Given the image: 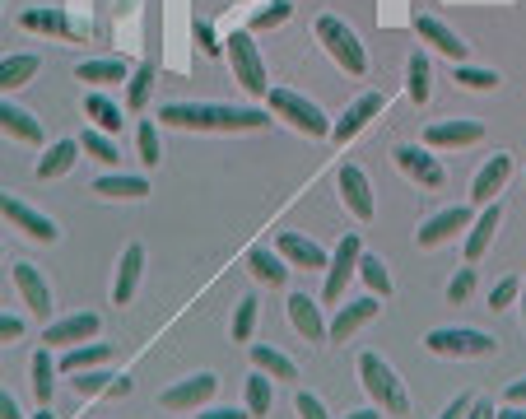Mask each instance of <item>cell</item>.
<instances>
[{"instance_id": "6da1fadb", "label": "cell", "mask_w": 526, "mask_h": 419, "mask_svg": "<svg viewBox=\"0 0 526 419\" xmlns=\"http://www.w3.org/2000/svg\"><path fill=\"white\" fill-rule=\"evenodd\" d=\"M159 122L177 131H229L233 136V131H261L270 117L257 108H224V103H163Z\"/></svg>"}, {"instance_id": "7a4b0ae2", "label": "cell", "mask_w": 526, "mask_h": 419, "mask_svg": "<svg viewBox=\"0 0 526 419\" xmlns=\"http://www.w3.org/2000/svg\"><path fill=\"white\" fill-rule=\"evenodd\" d=\"M359 382H364V392L373 396V406H378L382 415H410V396H405L396 368L387 364L382 354H373V350L359 354Z\"/></svg>"}, {"instance_id": "3957f363", "label": "cell", "mask_w": 526, "mask_h": 419, "mask_svg": "<svg viewBox=\"0 0 526 419\" xmlns=\"http://www.w3.org/2000/svg\"><path fill=\"white\" fill-rule=\"evenodd\" d=\"M266 103H270V117H280L284 126H294L298 136H312V140L331 136V122H326V112L317 108L312 98L294 94V89H270Z\"/></svg>"}, {"instance_id": "277c9868", "label": "cell", "mask_w": 526, "mask_h": 419, "mask_svg": "<svg viewBox=\"0 0 526 419\" xmlns=\"http://www.w3.org/2000/svg\"><path fill=\"white\" fill-rule=\"evenodd\" d=\"M317 42H322L326 56H331V61H336L345 75H368L364 42L354 38V28L345 24V19H336V14H322V19H317Z\"/></svg>"}, {"instance_id": "5b68a950", "label": "cell", "mask_w": 526, "mask_h": 419, "mask_svg": "<svg viewBox=\"0 0 526 419\" xmlns=\"http://www.w3.org/2000/svg\"><path fill=\"white\" fill-rule=\"evenodd\" d=\"M433 354H443V359H485V354L499 350V340L485 336V331H475V326H438L424 336Z\"/></svg>"}, {"instance_id": "8992f818", "label": "cell", "mask_w": 526, "mask_h": 419, "mask_svg": "<svg viewBox=\"0 0 526 419\" xmlns=\"http://www.w3.org/2000/svg\"><path fill=\"white\" fill-rule=\"evenodd\" d=\"M229 66H233V80L243 84L252 98H266L270 94V80H266V61H261V52H257V42H252V33H229Z\"/></svg>"}, {"instance_id": "52a82bcc", "label": "cell", "mask_w": 526, "mask_h": 419, "mask_svg": "<svg viewBox=\"0 0 526 419\" xmlns=\"http://www.w3.org/2000/svg\"><path fill=\"white\" fill-rule=\"evenodd\" d=\"M98 331H103V317H98V312H70V317H61V322H52L42 331V345H47V350H75V345L98 340Z\"/></svg>"}, {"instance_id": "ba28073f", "label": "cell", "mask_w": 526, "mask_h": 419, "mask_svg": "<svg viewBox=\"0 0 526 419\" xmlns=\"http://www.w3.org/2000/svg\"><path fill=\"white\" fill-rule=\"evenodd\" d=\"M359 257H364V243H359L354 233H345V238H340V247H336V257L326 261V284H322L326 303H340V294H345L350 275L359 271Z\"/></svg>"}, {"instance_id": "9c48e42d", "label": "cell", "mask_w": 526, "mask_h": 419, "mask_svg": "<svg viewBox=\"0 0 526 419\" xmlns=\"http://www.w3.org/2000/svg\"><path fill=\"white\" fill-rule=\"evenodd\" d=\"M215 392H219L215 373H191V378L173 382V387L159 396V406L163 410H201V406H210V401H215Z\"/></svg>"}, {"instance_id": "30bf717a", "label": "cell", "mask_w": 526, "mask_h": 419, "mask_svg": "<svg viewBox=\"0 0 526 419\" xmlns=\"http://www.w3.org/2000/svg\"><path fill=\"white\" fill-rule=\"evenodd\" d=\"M0 215L10 219V224L24 233V238H33V243H56V238H61V229H56L52 219L42 215V210H33V205L14 201L10 191H0Z\"/></svg>"}, {"instance_id": "8fae6325", "label": "cell", "mask_w": 526, "mask_h": 419, "mask_svg": "<svg viewBox=\"0 0 526 419\" xmlns=\"http://www.w3.org/2000/svg\"><path fill=\"white\" fill-rule=\"evenodd\" d=\"M340 201L350 205V215L359 219V224H368V219L378 215V201H373V187H368V173L359 168V163H345V168H340Z\"/></svg>"}, {"instance_id": "7c38bea8", "label": "cell", "mask_w": 526, "mask_h": 419, "mask_svg": "<svg viewBox=\"0 0 526 419\" xmlns=\"http://www.w3.org/2000/svg\"><path fill=\"white\" fill-rule=\"evenodd\" d=\"M14 289H19L24 308L33 312L38 322H47V317H52V289H47V280L38 275V266H33V261H19V266H14Z\"/></svg>"}, {"instance_id": "4fadbf2b", "label": "cell", "mask_w": 526, "mask_h": 419, "mask_svg": "<svg viewBox=\"0 0 526 419\" xmlns=\"http://www.w3.org/2000/svg\"><path fill=\"white\" fill-rule=\"evenodd\" d=\"M396 168H401L405 177H415L419 187H429V191H438L447 182L443 163L433 159L429 149H419V145H401V149H396Z\"/></svg>"}, {"instance_id": "5bb4252c", "label": "cell", "mask_w": 526, "mask_h": 419, "mask_svg": "<svg viewBox=\"0 0 526 419\" xmlns=\"http://www.w3.org/2000/svg\"><path fill=\"white\" fill-rule=\"evenodd\" d=\"M485 140V126L471 122V117H452V122H433L424 131V145L433 149H461V145H480Z\"/></svg>"}, {"instance_id": "9a60e30c", "label": "cell", "mask_w": 526, "mask_h": 419, "mask_svg": "<svg viewBox=\"0 0 526 419\" xmlns=\"http://www.w3.org/2000/svg\"><path fill=\"white\" fill-rule=\"evenodd\" d=\"M382 108H387V98H382V94H359V98L350 103V108H345V117H340V122L331 126V140H336V145L354 140L368 122H373V117H378Z\"/></svg>"}, {"instance_id": "2e32d148", "label": "cell", "mask_w": 526, "mask_h": 419, "mask_svg": "<svg viewBox=\"0 0 526 419\" xmlns=\"http://www.w3.org/2000/svg\"><path fill=\"white\" fill-rule=\"evenodd\" d=\"M471 219L475 215L466 210V205H447V210H438V215L415 233V243L419 247H438V243H447V238H457L461 229H471Z\"/></svg>"}, {"instance_id": "e0dca14e", "label": "cell", "mask_w": 526, "mask_h": 419, "mask_svg": "<svg viewBox=\"0 0 526 419\" xmlns=\"http://www.w3.org/2000/svg\"><path fill=\"white\" fill-rule=\"evenodd\" d=\"M382 312V298H359V303H340V312H336V322L326 326V336L336 340V345H345V340L359 331V326H368L373 317Z\"/></svg>"}, {"instance_id": "ac0fdd59", "label": "cell", "mask_w": 526, "mask_h": 419, "mask_svg": "<svg viewBox=\"0 0 526 419\" xmlns=\"http://www.w3.org/2000/svg\"><path fill=\"white\" fill-rule=\"evenodd\" d=\"M140 275H145V247L131 243L122 252V261H117V280H112V303L117 308H126L135 298V289H140Z\"/></svg>"}, {"instance_id": "d6986e66", "label": "cell", "mask_w": 526, "mask_h": 419, "mask_svg": "<svg viewBox=\"0 0 526 419\" xmlns=\"http://www.w3.org/2000/svg\"><path fill=\"white\" fill-rule=\"evenodd\" d=\"M284 312H289V322H294V331H298L303 340H312V345H322V340H326V322H322V308H317V298L289 294Z\"/></svg>"}, {"instance_id": "ffe728a7", "label": "cell", "mask_w": 526, "mask_h": 419, "mask_svg": "<svg viewBox=\"0 0 526 419\" xmlns=\"http://www.w3.org/2000/svg\"><path fill=\"white\" fill-rule=\"evenodd\" d=\"M275 252H280L289 266H303V271H326V261H331L322 247L312 243V238H303V233H280V238H275Z\"/></svg>"}, {"instance_id": "44dd1931", "label": "cell", "mask_w": 526, "mask_h": 419, "mask_svg": "<svg viewBox=\"0 0 526 419\" xmlns=\"http://www.w3.org/2000/svg\"><path fill=\"white\" fill-rule=\"evenodd\" d=\"M415 33H419L424 42H429V47H438V52H443L447 61L466 66V42H461L457 33H452V28L443 24V19H433V14H419V19H415Z\"/></svg>"}, {"instance_id": "7402d4cb", "label": "cell", "mask_w": 526, "mask_h": 419, "mask_svg": "<svg viewBox=\"0 0 526 419\" xmlns=\"http://www.w3.org/2000/svg\"><path fill=\"white\" fill-rule=\"evenodd\" d=\"M19 24H24L28 33H61V38H84V33H89L84 24H70L61 5H38V10H24V19H19Z\"/></svg>"}, {"instance_id": "603a6c76", "label": "cell", "mask_w": 526, "mask_h": 419, "mask_svg": "<svg viewBox=\"0 0 526 419\" xmlns=\"http://www.w3.org/2000/svg\"><path fill=\"white\" fill-rule=\"evenodd\" d=\"M499 219H503L499 201L480 205V215L471 219V233H466V261H480V257L489 252V243H494V229H499Z\"/></svg>"}, {"instance_id": "cb8c5ba5", "label": "cell", "mask_w": 526, "mask_h": 419, "mask_svg": "<svg viewBox=\"0 0 526 419\" xmlns=\"http://www.w3.org/2000/svg\"><path fill=\"white\" fill-rule=\"evenodd\" d=\"M508 173H513V159L508 154H494V159L475 173V182H471V201L475 205H489L494 196L503 191V182H508Z\"/></svg>"}, {"instance_id": "d4e9b609", "label": "cell", "mask_w": 526, "mask_h": 419, "mask_svg": "<svg viewBox=\"0 0 526 419\" xmlns=\"http://www.w3.org/2000/svg\"><path fill=\"white\" fill-rule=\"evenodd\" d=\"M247 271H252V280L266 284V289H280V284L289 280L284 257L280 252H270V247H252V252H247Z\"/></svg>"}, {"instance_id": "484cf974", "label": "cell", "mask_w": 526, "mask_h": 419, "mask_svg": "<svg viewBox=\"0 0 526 419\" xmlns=\"http://www.w3.org/2000/svg\"><path fill=\"white\" fill-rule=\"evenodd\" d=\"M0 131L14 136V140H24V145H38V140H42V122H38V117L24 112V108H14V103H5V98H0Z\"/></svg>"}, {"instance_id": "4316f807", "label": "cell", "mask_w": 526, "mask_h": 419, "mask_svg": "<svg viewBox=\"0 0 526 419\" xmlns=\"http://www.w3.org/2000/svg\"><path fill=\"white\" fill-rule=\"evenodd\" d=\"M252 368H261V373L275 378V382H294L298 378V364L284 350H275V345H252Z\"/></svg>"}, {"instance_id": "83f0119b", "label": "cell", "mask_w": 526, "mask_h": 419, "mask_svg": "<svg viewBox=\"0 0 526 419\" xmlns=\"http://www.w3.org/2000/svg\"><path fill=\"white\" fill-rule=\"evenodd\" d=\"M98 196H108V201H145L149 196V182L145 177H126V173H108L94 182Z\"/></svg>"}, {"instance_id": "f1b7e54d", "label": "cell", "mask_w": 526, "mask_h": 419, "mask_svg": "<svg viewBox=\"0 0 526 419\" xmlns=\"http://www.w3.org/2000/svg\"><path fill=\"white\" fill-rule=\"evenodd\" d=\"M112 359V345H103V340H89V345H75V350L61 354V373H84V368H103Z\"/></svg>"}, {"instance_id": "f546056e", "label": "cell", "mask_w": 526, "mask_h": 419, "mask_svg": "<svg viewBox=\"0 0 526 419\" xmlns=\"http://www.w3.org/2000/svg\"><path fill=\"white\" fill-rule=\"evenodd\" d=\"M75 159H80V145H75V140H56V145L38 159V177H42V182H52V177H66L70 168H75Z\"/></svg>"}, {"instance_id": "4dcf8cb0", "label": "cell", "mask_w": 526, "mask_h": 419, "mask_svg": "<svg viewBox=\"0 0 526 419\" xmlns=\"http://www.w3.org/2000/svg\"><path fill=\"white\" fill-rule=\"evenodd\" d=\"M38 70H42V61H38L33 52L5 56V61H0V89H5V94H10V89H24V84L33 80Z\"/></svg>"}, {"instance_id": "1f68e13d", "label": "cell", "mask_w": 526, "mask_h": 419, "mask_svg": "<svg viewBox=\"0 0 526 419\" xmlns=\"http://www.w3.org/2000/svg\"><path fill=\"white\" fill-rule=\"evenodd\" d=\"M75 80H84V84H122V80H131V70H126L122 56H108V61H80Z\"/></svg>"}, {"instance_id": "d6a6232c", "label": "cell", "mask_w": 526, "mask_h": 419, "mask_svg": "<svg viewBox=\"0 0 526 419\" xmlns=\"http://www.w3.org/2000/svg\"><path fill=\"white\" fill-rule=\"evenodd\" d=\"M84 112H89V122H94V131H108V136H117L122 131V108L112 103V98H103V94H89L84 98Z\"/></svg>"}, {"instance_id": "836d02e7", "label": "cell", "mask_w": 526, "mask_h": 419, "mask_svg": "<svg viewBox=\"0 0 526 419\" xmlns=\"http://www.w3.org/2000/svg\"><path fill=\"white\" fill-rule=\"evenodd\" d=\"M28 373H33V396H38V406H47V401H52V392H56V364H52V354H47V345L33 354Z\"/></svg>"}, {"instance_id": "e575fe53", "label": "cell", "mask_w": 526, "mask_h": 419, "mask_svg": "<svg viewBox=\"0 0 526 419\" xmlns=\"http://www.w3.org/2000/svg\"><path fill=\"white\" fill-rule=\"evenodd\" d=\"M270 406H275V387H270V378L257 368L247 378V415H270Z\"/></svg>"}, {"instance_id": "d590c367", "label": "cell", "mask_w": 526, "mask_h": 419, "mask_svg": "<svg viewBox=\"0 0 526 419\" xmlns=\"http://www.w3.org/2000/svg\"><path fill=\"white\" fill-rule=\"evenodd\" d=\"M359 275H364V284L373 289L378 298H392V275H387V261L382 257H359Z\"/></svg>"}, {"instance_id": "8d00e7d4", "label": "cell", "mask_w": 526, "mask_h": 419, "mask_svg": "<svg viewBox=\"0 0 526 419\" xmlns=\"http://www.w3.org/2000/svg\"><path fill=\"white\" fill-rule=\"evenodd\" d=\"M257 317H261V303L252 294L238 298V312H233V326H229V336L233 340H252V331H257Z\"/></svg>"}, {"instance_id": "74e56055", "label": "cell", "mask_w": 526, "mask_h": 419, "mask_svg": "<svg viewBox=\"0 0 526 419\" xmlns=\"http://www.w3.org/2000/svg\"><path fill=\"white\" fill-rule=\"evenodd\" d=\"M405 89L415 103H429V56H410V66H405Z\"/></svg>"}, {"instance_id": "f35d334b", "label": "cell", "mask_w": 526, "mask_h": 419, "mask_svg": "<svg viewBox=\"0 0 526 419\" xmlns=\"http://www.w3.org/2000/svg\"><path fill=\"white\" fill-rule=\"evenodd\" d=\"M80 149L89 154V159H98V163H117V159H122V154H117V140H112L108 131H84Z\"/></svg>"}, {"instance_id": "ab89813d", "label": "cell", "mask_w": 526, "mask_h": 419, "mask_svg": "<svg viewBox=\"0 0 526 419\" xmlns=\"http://www.w3.org/2000/svg\"><path fill=\"white\" fill-rule=\"evenodd\" d=\"M149 89H154V61H145V66L131 75V84H126V108H145L149 103Z\"/></svg>"}, {"instance_id": "60d3db41", "label": "cell", "mask_w": 526, "mask_h": 419, "mask_svg": "<svg viewBox=\"0 0 526 419\" xmlns=\"http://www.w3.org/2000/svg\"><path fill=\"white\" fill-rule=\"evenodd\" d=\"M294 14V5L289 0H275V5H266V10L252 14V24H247V33H266V28H280L284 19Z\"/></svg>"}, {"instance_id": "b9f144b4", "label": "cell", "mask_w": 526, "mask_h": 419, "mask_svg": "<svg viewBox=\"0 0 526 419\" xmlns=\"http://www.w3.org/2000/svg\"><path fill=\"white\" fill-rule=\"evenodd\" d=\"M517 298H522V280H517V275H508V280H499L494 289H489V308L503 312V308H513Z\"/></svg>"}, {"instance_id": "7bdbcfd3", "label": "cell", "mask_w": 526, "mask_h": 419, "mask_svg": "<svg viewBox=\"0 0 526 419\" xmlns=\"http://www.w3.org/2000/svg\"><path fill=\"white\" fill-rule=\"evenodd\" d=\"M135 140H140V159H145V168H159L163 149H159V131H154V122H140Z\"/></svg>"}, {"instance_id": "ee69618b", "label": "cell", "mask_w": 526, "mask_h": 419, "mask_svg": "<svg viewBox=\"0 0 526 419\" xmlns=\"http://www.w3.org/2000/svg\"><path fill=\"white\" fill-rule=\"evenodd\" d=\"M471 294H475V266H461L452 275V284H447V303H466Z\"/></svg>"}, {"instance_id": "f6af8a7d", "label": "cell", "mask_w": 526, "mask_h": 419, "mask_svg": "<svg viewBox=\"0 0 526 419\" xmlns=\"http://www.w3.org/2000/svg\"><path fill=\"white\" fill-rule=\"evenodd\" d=\"M112 382H117L112 373H98V368H84L80 378H75V392H80V396H94V392H108Z\"/></svg>"}, {"instance_id": "bcb514c9", "label": "cell", "mask_w": 526, "mask_h": 419, "mask_svg": "<svg viewBox=\"0 0 526 419\" xmlns=\"http://www.w3.org/2000/svg\"><path fill=\"white\" fill-rule=\"evenodd\" d=\"M457 84H466V89H494L499 75H494V70H480V66H457Z\"/></svg>"}, {"instance_id": "7dc6e473", "label": "cell", "mask_w": 526, "mask_h": 419, "mask_svg": "<svg viewBox=\"0 0 526 419\" xmlns=\"http://www.w3.org/2000/svg\"><path fill=\"white\" fill-rule=\"evenodd\" d=\"M294 410H298V419H331L326 415V406H322V396H312V392H298Z\"/></svg>"}, {"instance_id": "c3c4849f", "label": "cell", "mask_w": 526, "mask_h": 419, "mask_svg": "<svg viewBox=\"0 0 526 419\" xmlns=\"http://www.w3.org/2000/svg\"><path fill=\"white\" fill-rule=\"evenodd\" d=\"M191 33H196V42H201L205 56H219V52H224V42L215 38V28L205 24V19H196V24H191Z\"/></svg>"}, {"instance_id": "681fc988", "label": "cell", "mask_w": 526, "mask_h": 419, "mask_svg": "<svg viewBox=\"0 0 526 419\" xmlns=\"http://www.w3.org/2000/svg\"><path fill=\"white\" fill-rule=\"evenodd\" d=\"M14 340H24V317L0 312V345H14Z\"/></svg>"}, {"instance_id": "f907efd6", "label": "cell", "mask_w": 526, "mask_h": 419, "mask_svg": "<svg viewBox=\"0 0 526 419\" xmlns=\"http://www.w3.org/2000/svg\"><path fill=\"white\" fill-rule=\"evenodd\" d=\"M0 419H24V410H19V401H14L5 387H0Z\"/></svg>"}, {"instance_id": "816d5d0a", "label": "cell", "mask_w": 526, "mask_h": 419, "mask_svg": "<svg viewBox=\"0 0 526 419\" xmlns=\"http://www.w3.org/2000/svg\"><path fill=\"white\" fill-rule=\"evenodd\" d=\"M471 401H475V396H457V401H452V406H447L438 419H466V410H471Z\"/></svg>"}, {"instance_id": "f5cc1de1", "label": "cell", "mask_w": 526, "mask_h": 419, "mask_svg": "<svg viewBox=\"0 0 526 419\" xmlns=\"http://www.w3.org/2000/svg\"><path fill=\"white\" fill-rule=\"evenodd\" d=\"M466 419H499V410L489 406V401H480V396H475L471 410H466Z\"/></svg>"}, {"instance_id": "db71d44e", "label": "cell", "mask_w": 526, "mask_h": 419, "mask_svg": "<svg viewBox=\"0 0 526 419\" xmlns=\"http://www.w3.org/2000/svg\"><path fill=\"white\" fill-rule=\"evenodd\" d=\"M508 406H526V378H517L513 387H508Z\"/></svg>"}, {"instance_id": "11a10c76", "label": "cell", "mask_w": 526, "mask_h": 419, "mask_svg": "<svg viewBox=\"0 0 526 419\" xmlns=\"http://www.w3.org/2000/svg\"><path fill=\"white\" fill-rule=\"evenodd\" d=\"M196 419H252L247 410H205V415H196Z\"/></svg>"}, {"instance_id": "9f6ffc18", "label": "cell", "mask_w": 526, "mask_h": 419, "mask_svg": "<svg viewBox=\"0 0 526 419\" xmlns=\"http://www.w3.org/2000/svg\"><path fill=\"white\" fill-rule=\"evenodd\" d=\"M126 392H131V378H117V382L108 387V396H126Z\"/></svg>"}, {"instance_id": "6f0895ef", "label": "cell", "mask_w": 526, "mask_h": 419, "mask_svg": "<svg viewBox=\"0 0 526 419\" xmlns=\"http://www.w3.org/2000/svg\"><path fill=\"white\" fill-rule=\"evenodd\" d=\"M499 419H526V406H503Z\"/></svg>"}, {"instance_id": "680465c9", "label": "cell", "mask_w": 526, "mask_h": 419, "mask_svg": "<svg viewBox=\"0 0 526 419\" xmlns=\"http://www.w3.org/2000/svg\"><path fill=\"white\" fill-rule=\"evenodd\" d=\"M378 415H382V410H350L345 419H378Z\"/></svg>"}, {"instance_id": "91938a15", "label": "cell", "mask_w": 526, "mask_h": 419, "mask_svg": "<svg viewBox=\"0 0 526 419\" xmlns=\"http://www.w3.org/2000/svg\"><path fill=\"white\" fill-rule=\"evenodd\" d=\"M33 419H56V415H52V410H47V406H38V415H33Z\"/></svg>"}, {"instance_id": "94428289", "label": "cell", "mask_w": 526, "mask_h": 419, "mask_svg": "<svg viewBox=\"0 0 526 419\" xmlns=\"http://www.w3.org/2000/svg\"><path fill=\"white\" fill-rule=\"evenodd\" d=\"M517 303H522V326H526V284H522V298H517Z\"/></svg>"}, {"instance_id": "6125c7cd", "label": "cell", "mask_w": 526, "mask_h": 419, "mask_svg": "<svg viewBox=\"0 0 526 419\" xmlns=\"http://www.w3.org/2000/svg\"><path fill=\"white\" fill-rule=\"evenodd\" d=\"M0 257H5V247H0Z\"/></svg>"}, {"instance_id": "be15d7a7", "label": "cell", "mask_w": 526, "mask_h": 419, "mask_svg": "<svg viewBox=\"0 0 526 419\" xmlns=\"http://www.w3.org/2000/svg\"><path fill=\"white\" fill-rule=\"evenodd\" d=\"M0 10H5V0H0Z\"/></svg>"}]
</instances>
